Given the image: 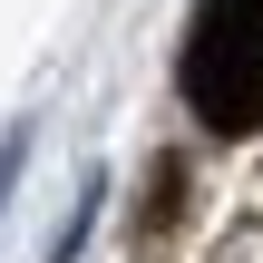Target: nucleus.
<instances>
[{
    "mask_svg": "<svg viewBox=\"0 0 263 263\" xmlns=\"http://www.w3.org/2000/svg\"><path fill=\"white\" fill-rule=\"evenodd\" d=\"M176 78L215 137H254L263 127V0H195Z\"/></svg>",
    "mask_w": 263,
    "mask_h": 263,
    "instance_id": "nucleus-1",
    "label": "nucleus"
}]
</instances>
